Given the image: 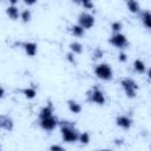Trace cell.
Masks as SVG:
<instances>
[{
	"label": "cell",
	"mask_w": 151,
	"mask_h": 151,
	"mask_svg": "<svg viewBox=\"0 0 151 151\" xmlns=\"http://www.w3.org/2000/svg\"><path fill=\"white\" fill-rule=\"evenodd\" d=\"M61 138L66 143H74L79 138V132L76 129L74 124L71 122H59Z\"/></svg>",
	"instance_id": "obj_1"
},
{
	"label": "cell",
	"mask_w": 151,
	"mask_h": 151,
	"mask_svg": "<svg viewBox=\"0 0 151 151\" xmlns=\"http://www.w3.org/2000/svg\"><path fill=\"white\" fill-rule=\"evenodd\" d=\"M94 74L101 80H111L113 77V71L109 64L103 63L94 67Z\"/></svg>",
	"instance_id": "obj_2"
},
{
	"label": "cell",
	"mask_w": 151,
	"mask_h": 151,
	"mask_svg": "<svg viewBox=\"0 0 151 151\" xmlns=\"http://www.w3.org/2000/svg\"><path fill=\"white\" fill-rule=\"evenodd\" d=\"M120 85L125 92V94L129 97V98H134L136 94H137V90H138V85L137 83L131 79V78H125V79H122L120 80Z\"/></svg>",
	"instance_id": "obj_3"
},
{
	"label": "cell",
	"mask_w": 151,
	"mask_h": 151,
	"mask_svg": "<svg viewBox=\"0 0 151 151\" xmlns=\"http://www.w3.org/2000/svg\"><path fill=\"white\" fill-rule=\"evenodd\" d=\"M87 97H88L90 101H92L97 105H104L105 104V94L98 86L92 87V90L87 92Z\"/></svg>",
	"instance_id": "obj_4"
},
{
	"label": "cell",
	"mask_w": 151,
	"mask_h": 151,
	"mask_svg": "<svg viewBox=\"0 0 151 151\" xmlns=\"http://www.w3.org/2000/svg\"><path fill=\"white\" fill-rule=\"evenodd\" d=\"M109 42H110L111 45H113L114 47H117V48H125V47H127V45H129L127 38H126L123 33H120V32L113 33V34L111 35V38L109 39Z\"/></svg>",
	"instance_id": "obj_5"
},
{
	"label": "cell",
	"mask_w": 151,
	"mask_h": 151,
	"mask_svg": "<svg viewBox=\"0 0 151 151\" xmlns=\"http://www.w3.org/2000/svg\"><path fill=\"white\" fill-rule=\"evenodd\" d=\"M39 125L42 130L45 131H53L58 125H59V120L57 117L53 116H50L47 118H44V119H39Z\"/></svg>",
	"instance_id": "obj_6"
},
{
	"label": "cell",
	"mask_w": 151,
	"mask_h": 151,
	"mask_svg": "<svg viewBox=\"0 0 151 151\" xmlns=\"http://www.w3.org/2000/svg\"><path fill=\"white\" fill-rule=\"evenodd\" d=\"M78 24L85 29H90L94 26V17L87 12H83L78 17Z\"/></svg>",
	"instance_id": "obj_7"
},
{
	"label": "cell",
	"mask_w": 151,
	"mask_h": 151,
	"mask_svg": "<svg viewBox=\"0 0 151 151\" xmlns=\"http://www.w3.org/2000/svg\"><path fill=\"white\" fill-rule=\"evenodd\" d=\"M116 124H117L119 127L124 129V130H129V129L131 127V125H132V119H131L129 116L120 114V116H118V117L116 118Z\"/></svg>",
	"instance_id": "obj_8"
},
{
	"label": "cell",
	"mask_w": 151,
	"mask_h": 151,
	"mask_svg": "<svg viewBox=\"0 0 151 151\" xmlns=\"http://www.w3.org/2000/svg\"><path fill=\"white\" fill-rule=\"evenodd\" d=\"M0 127L6 131H12L13 130V120L6 114L0 116Z\"/></svg>",
	"instance_id": "obj_9"
},
{
	"label": "cell",
	"mask_w": 151,
	"mask_h": 151,
	"mask_svg": "<svg viewBox=\"0 0 151 151\" xmlns=\"http://www.w3.org/2000/svg\"><path fill=\"white\" fill-rule=\"evenodd\" d=\"M22 46H24V50L28 57H34L38 52V45L35 42L28 41V42H25Z\"/></svg>",
	"instance_id": "obj_10"
},
{
	"label": "cell",
	"mask_w": 151,
	"mask_h": 151,
	"mask_svg": "<svg viewBox=\"0 0 151 151\" xmlns=\"http://www.w3.org/2000/svg\"><path fill=\"white\" fill-rule=\"evenodd\" d=\"M50 116H53V105L51 103H48L46 106H44L40 112H39V119H44L47 118Z\"/></svg>",
	"instance_id": "obj_11"
},
{
	"label": "cell",
	"mask_w": 151,
	"mask_h": 151,
	"mask_svg": "<svg viewBox=\"0 0 151 151\" xmlns=\"http://www.w3.org/2000/svg\"><path fill=\"white\" fill-rule=\"evenodd\" d=\"M6 13H7L8 18L12 19V20H17V19H19V17H20L19 8H18L15 5H11V6H8L7 9H6Z\"/></svg>",
	"instance_id": "obj_12"
},
{
	"label": "cell",
	"mask_w": 151,
	"mask_h": 151,
	"mask_svg": "<svg viewBox=\"0 0 151 151\" xmlns=\"http://www.w3.org/2000/svg\"><path fill=\"white\" fill-rule=\"evenodd\" d=\"M67 107H68V110H70L72 113L78 114V113L81 112V105H80L78 101H76V100H72V99L67 100Z\"/></svg>",
	"instance_id": "obj_13"
},
{
	"label": "cell",
	"mask_w": 151,
	"mask_h": 151,
	"mask_svg": "<svg viewBox=\"0 0 151 151\" xmlns=\"http://www.w3.org/2000/svg\"><path fill=\"white\" fill-rule=\"evenodd\" d=\"M140 19H142L143 25L146 28L151 29V12L150 11H143L142 14H140Z\"/></svg>",
	"instance_id": "obj_14"
},
{
	"label": "cell",
	"mask_w": 151,
	"mask_h": 151,
	"mask_svg": "<svg viewBox=\"0 0 151 151\" xmlns=\"http://www.w3.org/2000/svg\"><path fill=\"white\" fill-rule=\"evenodd\" d=\"M126 6L131 13H138L140 11V6L137 0H126Z\"/></svg>",
	"instance_id": "obj_15"
},
{
	"label": "cell",
	"mask_w": 151,
	"mask_h": 151,
	"mask_svg": "<svg viewBox=\"0 0 151 151\" xmlns=\"http://www.w3.org/2000/svg\"><path fill=\"white\" fill-rule=\"evenodd\" d=\"M133 68H134V71L138 72V73H144L145 70H146L144 61H142L140 59H136V60H134V63H133Z\"/></svg>",
	"instance_id": "obj_16"
},
{
	"label": "cell",
	"mask_w": 151,
	"mask_h": 151,
	"mask_svg": "<svg viewBox=\"0 0 151 151\" xmlns=\"http://www.w3.org/2000/svg\"><path fill=\"white\" fill-rule=\"evenodd\" d=\"M71 32H72V34H73L74 37H83V35H84V32H85V28L81 27V26L78 24V25H73V26L71 27Z\"/></svg>",
	"instance_id": "obj_17"
},
{
	"label": "cell",
	"mask_w": 151,
	"mask_h": 151,
	"mask_svg": "<svg viewBox=\"0 0 151 151\" xmlns=\"http://www.w3.org/2000/svg\"><path fill=\"white\" fill-rule=\"evenodd\" d=\"M21 92H22V94L27 98V99H33L34 97H35V94H37V91H35V88L34 87H26V88H24V90H21Z\"/></svg>",
	"instance_id": "obj_18"
},
{
	"label": "cell",
	"mask_w": 151,
	"mask_h": 151,
	"mask_svg": "<svg viewBox=\"0 0 151 151\" xmlns=\"http://www.w3.org/2000/svg\"><path fill=\"white\" fill-rule=\"evenodd\" d=\"M70 48H71L72 53H74V54H80V53L83 52V45H81L80 42H77V41L71 42Z\"/></svg>",
	"instance_id": "obj_19"
},
{
	"label": "cell",
	"mask_w": 151,
	"mask_h": 151,
	"mask_svg": "<svg viewBox=\"0 0 151 151\" xmlns=\"http://www.w3.org/2000/svg\"><path fill=\"white\" fill-rule=\"evenodd\" d=\"M78 142H80L81 144H88V142H90V134H88V132H81V133H79V138H78Z\"/></svg>",
	"instance_id": "obj_20"
},
{
	"label": "cell",
	"mask_w": 151,
	"mask_h": 151,
	"mask_svg": "<svg viewBox=\"0 0 151 151\" xmlns=\"http://www.w3.org/2000/svg\"><path fill=\"white\" fill-rule=\"evenodd\" d=\"M20 19L22 20V22H28L31 20V11L29 9H25L20 13Z\"/></svg>",
	"instance_id": "obj_21"
},
{
	"label": "cell",
	"mask_w": 151,
	"mask_h": 151,
	"mask_svg": "<svg viewBox=\"0 0 151 151\" xmlns=\"http://www.w3.org/2000/svg\"><path fill=\"white\" fill-rule=\"evenodd\" d=\"M79 5H81L85 9H92L94 7L92 0H79Z\"/></svg>",
	"instance_id": "obj_22"
},
{
	"label": "cell",
	"mask_w": 151,
	"mask_h": 151,
	"mask_svg": "<svg viewBox=\"0 0 151 151\" xmlns=\"http://www.w3.org/2000/svg\"><path fill=\"white\" fill-rule=\"evenodd\" d=\"M111 28H112V32L117 33V32H119V31L123 28V24H122L120 21H113V22L111 24Z\"/></svg>",
	"instance_id": "obj_23"
},
{
	"label": "cell",
	"mask_w": 151,
	"mask_h": 151,
	"mask_svg": "<svg viewBox=\"0 0 151 151\" xmlns=\"http://www.w3.org/2000/svg\"><path fill=\"white\" fill-rule=\"evenodd\" d=\"M103 51L100 48H97L94 52H93V59H98V58H101L103 57Z\"/></svg>",
	"instance_id": "obj_24"
},
{
	"label": "cell",
	"mask_w": 151,
	"mask_h": 151,
	"mask_svg": "<svg viewBox=\"0 0 151 151\" xmlns=\"http://www.w3.org/2000/svg\"><path fill=\"white\" fill-rule=\"evenodd\" d=\"M50 150H51V151H64V147L60 146V145L54 144V145H51V146H50Z\"/></svg>",
	"instance_id": "obj_25"
},
{
	"label": "cell",
	"mask_w": 151,
	"mask_h": 151,
	"mask_svg": "<svg viewBox=\"0 0 151 151\" xmlns=\"http://www.w3.org/2000/svg\"><path fill=\"white\" fill-rule=\"evenodd\" d=\"M127 60V58H126V54L125 53H123V52H120L119 53V61H122V63H125Z\"/></svg>",
	"instance_id": "obj_26"
},
{
	"label": "cell",
	"mask_w": 151,
	"mask_h": 151,
	"mask_svg": "<svg viewBox=\"0 0 151 151\" xmlns=\"http://www.w3.org/2000/svg\"><path fill=\"white\" fill-rule=\"evenodd\" d=\"M24 2L26 5H28V6H31V5H34L37 2V0H24Z\"/></svg>",
	"instance_id": "obj_27"
},
{
	"label": "cell",
	"mask_w": 151,
	"mask_h": 151,
	"mask_svg": "<svg viewBox=\"0 0 151 151\" xmlns=\"http://www.w3.org/2000/svg\"><path fill=\"white\" fill-rule=\"evenodd\" d=\"M72 57H73V55H72L71 53H70V54H67V59H68L70 61H73V58H72Z\"/></svg>",
	"instance_id": "obj_28"
},
{
	"label": "cell",
	"mask_w": 151,
	"mask_h": 151,
	"mask_svg": "<svg viewBox=\"0 0 151 151\" xmlns=\"http://www.w3.org/2000/svg\"><path fill=\"white\" fill-rule=\"evenodd\" d=\"M4 96H5V90H4V87H1V94H0V97L4 98Z\"/></svg>",
	"instance_id": "obj_29"
},
{
	"label": "cell",
	"mask_w": 151,
	"mask_h": 151,
	"mask_svg": "<svg viewBox=\"0 0 151 151\" xmlns=\"http://www.w3.org/2000/svg\"><path fill=\"white\" fill-rule=\"evenodd\" d=\"M8 1H9L11 5H15V4L18 2V0H8Z\"/></svg>",
	"instance_id": "obj_30"
},
{
	"label": "cell",
	"mask_w": 151,
	"mask_h": 151,
	"mask_svg": "<svg viewBox=\"0 0 151 151\" xmlns=\"http://www.w3.org/2000/svg\"><path fill=\"white\" fill-rule=\"evenodd\" d=\"M147 77H149V79L151 80V67H150L149 71H147Z\"/></svg>",
	"instance_id": "obj_31"
}]
</instances>
